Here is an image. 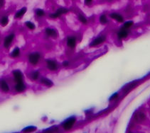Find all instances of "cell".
<instances>
[{
    "label": "cell",
    "instance_id": "obj_1",
    "mask_svg": "<svg viewBox=\"0 0 150 133\" xmlns=\"http://www.w3.org/2000/svg\"><path fill=\"white\" fill-rule=\"evenodd\" d=\"M41 58H42L41 53L38 51H35V52L31 53L28 55V62H29L31 65L36 66L39 64Z\"/></svg>",
    "mask_w": 150,
    "mask_h": 133
},
{
    "label": "cell",
    "instance_id": "obj_2",
    "mask_svg": "<svg viewBox=\"0 0 150 133\" xmlns=\"http://www.w3.org/2000/svg\"><path fill=\"white\" fill-rule=\"evenodd\" d=\"M76 122H77V118L74 115H73L64 120L61 123V126L65 131H69L73 128Z\"/></svg>",
    "mask_w": 150,
    "mask_h": 133
},
{
    "label": "cell",
    "instance_id": "obj_3",
    "mask_svg": "<svg viewBox=\"0 0 150 133\" xmlns=\"http://www.w3.org/2000/svg\"><path fill=\"white\" fill-rule=\"evenodd\" d=\"M107 40V36L105 34H102L100 36H97L96 38H95L89 44L90 48H94V47H97L100 45L105 43Z\"/></svg>",
    "mask_w": 150,
    "mask_h": 133
},
{
    "label": "cell",
    "instance_id": "obj_4",
    "mask_svg": "<svg viewBox=\"0 0 150 133\" xmlns=\"http://www.w3.org/2000/svg\"><path fill=\"white\" fill-rule=\"evenodd\" d=\"M46 65L47 69L50 71H56L58 69L59 64L58 62L53 59H47L46 60Z\"/></svg>",
    "mask_w": 150,
    "mask_h": 133
},
{
    "label": "cell",
    "instance_id": "obj_5",
    "mask_svg": "<svg viewBox=\"0 0 150 133\" xmlns=\"http://www.w3.org/2000/svg\"><path fill=\"white\" fill-rule=\"evenodd\" d=\"M66 45L67 47L71 50H75L77 46L78 40L75 36H69L66 38Z\"/></svg>",
    "mask_w": 150,
    "mask_h": 133
},
{
    "label": "cell",
    "instance_id": "obj_6",
    "mask_svg": "<svg viewBox=\"0 0 150 133\" xmlns=\"http://www.w3.org/2000/svg\"><path fill=\"white\" fill-rule=\"evenodd\" d=\"M68 11H69V10L68 9H66V8L61 7V8L58 9L56 11H54L53 13L49 14V17L51 18H53V19L58 18H59V17H61L63 15L67 13Z\"/></svg>",
    "mask_w": 150,
    "mask_h": 133
},
{
    "label": "cell",
    "instance_id": "obj_7",
    "mask_svg": "<svg viewBox=\"0 0 150 133\" xmlns=\"http://www.w3.org/2000/svg\"><path fill=\"white\" fill-rule=\"evenodd\" d=\"M44 33L46 36L51 38H56L58 37V31L52 27H47L44 29Z\"/></svg>",
    "mask_w": 150,
    "mask_h": 133
},
{
    "label": "cell",
    "instance_id": "obj_8",
    "mask_svg": "<svg viewBox=\"0 0 150 133\" xmlns=\"http://www.w3.org/2000/svg\"><path fill=\"white\" fill-rule=\"evenodd\" d=\"M117 39L118 40H122L124 39H126L129 36V31L127 29H125L122 27H121L118 31L116 33Z\"/></svg>",
    "mask_w": 150,
    "mask_h": 133
},
{
    "label": "cell",
    "instance_id": "obj_9",
    "mask_svg": "<svg viewBox=\"0 0 150 133\" xmlns=\"http://www.w3.org/2000/svg\"><path fill=\"white\" fill-rule=\"evenodd\" d=\"M12 74H13L14 81L15 83H19V82H24V74L22 71L19 69H15L12 71Z\"/></svg>",
    "mask_w": 150,
    "mask_h": 133
},
{
    "label": "cell",
    "instance_id": "obj_10",
    "mask_svg": "<svg viewBox=\"0 0 150 133\" xmlns=\"http://www.w3.org/2000/svg\"><path fill=\"white\" fill-rule=\"evenodd\" d=\"M14 38H15V34L14 33H9L8 36H7L5 37V38H4V40H3V45H4L5 48H9V47H10V45L13 43Z\"/></svg>",
    "mask_w": 150,
    "mask_h": 133
},
{
    "label": "cell",
    "instance_id": "obj_11",
    "mask_svg": "<svg viewBox=\"0 0 150 133\" xmlns=\"http://www.w3.org/2000/svg\"><path fill=\"white\" fill-rule=\"evenodd\" d=\"M109 17L111 19L115 20V21L119 23H122L124 21V18L123 16L121 13H117V12H112L109 14Z\"/></svg>",
    "mask_w": 150,
    "mask_h": 133
},
{
    "label": "cell",
    "instance_id": "obj_12",
    "mask_svg": "<svg viewBox=\"0 0 150 133\" xmlns=\"http://www.w3.org/2000/svg\"><path fill=\"white\" fill-rule=\"evenodd\" d=\"M27 89V86L24 84V82H19V83H16L14 85V90L17 93H23L26 91Z\"/></svg>",
    "mask_w": 150,
    "mask_h": 133
},
{
    "label": "cell",
    "instance_id": "obj_13",
    "mask_svg": "<svg viewBox=\"0 0 150 133\" xmlns=\"http://www.w3.org/2000/svg\"><path fill=\"white\" fill-rule=\"evenodd\" d=\"M0 89L4 93H8L10 91L9 85L8 84L7 81L5 79H0Z\"/></svg>",
    "mask_w": 150,
    "mask_h": 133
},
{
    "label": "cell",
    "instance_id": "obj_14",
    "mask_svg": "<svg viewBox=\"0 0 150 133\" xmlns=\"http://www.w3.org/2000/svg\"><path fill=\"white\" fill-rule=\"evenodd\" d=\"M39 81L41 84H42L47 87H52L54 85L53 81L47 77H40Z\"/></svg>",
    "mask_w": 150,
    "mask_h": 133
},
{
    "label": "cell",
    "instance_id": "obj_15",
    "mask_svg": "<svg viewBox=\"0 0 150 133\" xmlns=\"http://www.w3.org/2000/svg\"><path fill=\"white\" fill-rule=\"evenodd\" d=\"M134 120L137 123H141V122L145 120L146 117L144 113H142V112H137V113L134 115Z\"/></svg>",
    "mask_w": 150,
    "mask_h": 133
},
{
    "label": "cell",
    "instance_id": "obj_16",
    "mask_svg": "<svg viewBox=\"0 0 150 133\" xmlns=\"http://www.w3.org/2000/svg\"><path fill=\"white\" fill-rule=\"evenodd\" d=\"M27 7H23V8H22L20 10H19L18 11L16 12L15 15H14V18H16V19H17V18H21L25 15V13H27Z\"/></svg>",
    "mask_w": 150,
    "mask_h": 133
},
{
    "label": "cell",
    "instance_id": "obj_17",
    "mask_svg": "<svg viewBox=\"0 0 150 133\" xmlns=\"http://www.w3.org/2000/svg\"><path fill=\"white\" fill-rule=\"evenodd\" d=\"M99 22L102 26H105L109 23V19L105 13H102L99 16Z\"/></svg>",
    "mask_w": 150,
    "mask_h": 133
},
{
    "label": "cell",
    "instance_id": "obj_18",
    "mask_svg": "<svg viewBox=\"0 0 150 133\" xmlns=\"http://www.w3.org/2000/svg\"><path fill=\"white\" fill-rule=\"evenodd\" d=\"M41 77V73L39 70H34L30 74V78L32 81H38Z\"/></svg>",
    "mask_w": 150,
    "mask_h": 133
},
{
    "label": "cell",
    "instance_id": "obj_19",
    "mask_svg": "<svg viewBox=\"0 0 150 133\" xmlns=\"http://www.w3.org/2000/svg\"><path fill=\"white\" fill-rule=\"evenodd\" d=\"M21 55V50L19 47L14 48L13 50L12 51V53H10V57L12 58H17L20 56Z\"/></svg>",
    "mask_w": 150,
    "mask_h": 133
},
{
    "label": "cell",
    "instance_id": "obj_20",
    "mask_svg": "<svg viewBox=\"0 0 150 133\" xmlns=\"http://www.w3.org/2000/svg\"><path fill=\"white\" fill-rule=\"evenodd\" d=\"M9 22V16H4L0 19V25L2 27H6Z\"/></svg>",
    "mask_w": 150,
    "mask_h": 133
},
{
    "label": "cell",
    "instance_id": "obj_21",
    "mask_svg": "<svg viewBox=\"0 0 150 133\" xmlns=\"http://www.w3.org/2000/svg\"><path fill=\"white\" fill-rule=\"evenodd\" d=\"M78 19L79 20V21L81 23H83V25H87L88 23V19L87 18V17L85 16H84L83 14L82 13H79L78 16Z\"/></svg>",
    "mask_w": 150,
    "mask_h": 133
},
{
    "label": "cell",
    "instance_id": "obj_22",
    "mask_svg": "<svg viewBox=\"0 0 150 133\" xmlns=\"http://www.w3.org/2000/svg\"><path fill=\"white\" fill-rule=\"evenodd\" d=\"M122 23H123V24H122V27L124 28H125V29H127V30H129V28H131L134 25V23L133 21H124Z\"/></svg>",
    "mask_w": 150,
    "mask_h": 133
},
{
    "label": "cell",
    "instance_id": "obj_23",
    "mask_svg": "<svg viewBox=\"0 0 150 133\" xmlns=\"http://www.w3.org/2000/svg\"><path fill=\"white\" fill-rule=\"evenodd\" d=\"M37 130V127L34 126V125H29V126H27L25 128L22 130L23 133H32L34 132Z\"/></svg>",
    "mask_w": 150,
    "mask_h": 133
},
{
    "label": "cell",
    "instance_id": "obj_24",
    "mask_svg": "<svg viewBox=\"0 0 150 133\" xmlns=\"http://www.w3.org/2000/svg\"><path fill=\"white\" fill-rule=\"evenodd\" d=\"M25 26H27V28H29V30L34 31L36 29V25L35 23H34L33 22H31L30 21H27L25 22Z\"/></svg>",
    "mask_w": 150,
    "mask_h": 133
},
{
    "label": "cell",
    "instance_id": "obj_25",
    "mask_svg": "<svg viewBox=\"0 0 150 133\" xmlns=\"http://www.w3.org/2000/svg\"><path fill=\"white\" fill-rule=\"evenodd\" d=\"M35 13H36V15L38 17H39V18L44 17V16H45V14H46L44 10H43V9H36Z\"/></svg>",
    "mask_w": 150,
    "mask_h": 133
},
{
    "label": "cell",
    "instance_id": "obj_26",
    "mask_svg": "<svg viewBox=\"0 0 150 133\" xmlns=\"http://www.w3.org/2000/svg\"><path fill=\"white\" fill-rule=\"evenodd\" d=\"M119 98V93L118 92H115L111 96L110 98H109V101H115L116 99H117Z\"/></svg>",
    "mask_w": 150,
    "mask_h": 133
},
{
    "label": "cell",
    "instance_id": "obj_27",
    "mask_svg": "<svg viewBox=\"0 0 150 133\" xmlns=\"http://www.w3.org/2000/svg\"><path fill=\"white\" fill-rule=\"evenodd\" d=\"M70 65H71V62L68 60H65L62 62V66L64 67H68Z\"/></svg>",
    "mask_w": 150,
    "mask_h": 133
},
{
    "label": "cell",
    "instance_id": "obj_28",
    "mask_svg": "<svg viewBox=\"0 0 150 133\" xmlns=\"http://www.w3.org/2000/svg\"><path fill=\"white\" fill-rule=\"evenodd\" d=\"M93 0H84V3L85 4L87 5V6H90V5L93 4Z\"/></svg>",
    "mask_w": 150,
    "mask_h": 133
},
{
    "label": "cell",
    "instance_id": "obj_29",
    "mask_svg": "<svg viewBox=\"0 0 150 133\" xmlns=\"http://www.w3.org/2000/svg\"><path fill=\"white\" fill-rule=\"evenodd\" d=\"M5 3V0H0V9L4 6Z\"/></svg>",
    "mask_w": 150,
    "mask_h": 133
}]
</instances>
